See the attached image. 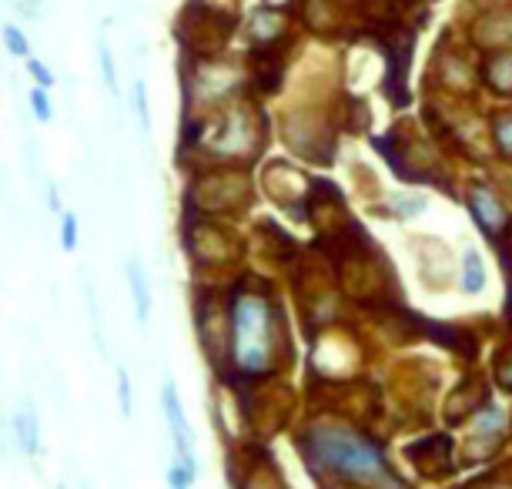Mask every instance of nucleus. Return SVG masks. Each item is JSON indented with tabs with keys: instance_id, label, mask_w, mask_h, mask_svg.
Returning <instances> with one entry per match:
<instances>
[{
	"instance_id": "obj_27",
	"label": "nucleus",
	"mask_w": 512,
	"mask_h": 489,
	"mask_svg": "<svg viewBox=\"0 0 512 489\" xmlns=\"http://www.w3.org/2000/svg\"><path fill=\"white\" fill-rule=\"evenodd\" d=\"M472 489H489L486 483H476V486H472Z\"/></svg>"
},
{
	"instance_id": "obj_7",
	"label": "nucleus",
	"mask_w": 512,
	"mask_h": 489,
	"mask_svg": "<svg viewBox=\"0 0 512 489\" xmlns=\"http://www.w3.org/2000/svg\"><path fill=\"white\" fill-rule=\"evenodd\" d=\"M469 208H472V215H476L482 232L492 235V238H502L512 228L509 212L502 208L499 195H492V188H486V185L469 188Z\"/></svg>"
},
{
	"instance_id": "obj_2",
	"label": "nucleus",
	"mask_w": 512,
	"mask_h": 489,
	"mask_svg": "<svg viewBox=\"0 0 512 489\" xmlns=\"http://www.w3.org/2000/svg\"><path fill=\"white\" fill-rule=\"evenodd\" d=\"M231 315V342L235 359L248 372H268L275 366H288V329L282 305L262 295H238L228 305Z\"/></svg>"
},
{
	"instance_id": "obj_10",
	"label": "nucleus",
	"mask_w": 512,
	"mask_h": 489,
	"mask_svg": "<svg viewBox=\"0 0 512 489\" xmlns=\"http://www.w3.org/2000/svg\"><path fill=\"white\" fill-rule=\"evenodd\" d=\"M238 489H285V479L278 473V466L272 463L268 453H258L251 449V463H248V473L238 479Z\"/></svg>"
},
{
	"instance_id": "obj_12",
	"label": "nucleus",
	"mask_w": 512,
	"mask_h": 489,
	"mask_svg": "<svg viewBox=\"0 0 512 489\" xmlns=\"http://www.w3.org/2000/svg\"><path fill=\"white\" fill-rule=\"evenodd\" d=\"M436 342L449 345L452 352H459V356H466V359H476V335L466 329H439Z\"/></svg>"
},
{
	"instance_id": "obj_21",
	"label": "nucleus",
	"mask_w": 512,
	"mask_h": 489,
	"mask_svg": "<svg viewBox=\"0 0 512 489\" xmlns=\"http://www.w3.org/2000/svg\"><path fill=\"white\" fill-rule=\"evenodd\" d=\"M191 479H195V473H191L188 466H171V473H168V483H171V489H188L191 486Z\"/></svg>"
},
{
	"instance_id": "obj_22",
	"label": "nucleus",
	"mask_w": 512,
	"mask_h": 489,
	"mask_svg": "<svg viewBox=\"0 0 512 489\" xmlns=\"http://www.w3.org/2000/svg\"><path fill=\"white\" fill-rule=\"evenodd\" d=\"M118 396H121V412L131 416V379L128 372H118Z\"/></svg>"
},
{
	"instance_id": "obj_9",
	"label": "nucleus",
	"mask_w": 512,
	"mask_h": 489,
	"mask_svg": "<svg viewBox=\"0 0 512 489\" xmlns=\"http://www.w3.org/2000/svg\"><path fill=\"white\" fill-rule=\"evenodd\" d=\"M164 416H168V426H171V439H175V449H178V463L188 466L195 473V453H191V426L181 412V402L175 396V386H164Z\"/></svg>"
},
{
	"instance_id": "obj_6",
	"label": "nucleus",
	"mask_w": 512,
	"mask_h": 489,
	"mask_svg": "<svg viewBox=\"0 0 512 489\" xmlns=\"http://www.w3.org/2000/svg\"><path fill=\"white\" fill-rule=\"evenodd\" d=\"M489 409V389L479 376H466L446 399V423L459 426L462 419L476 416V412Z\"/></svg>"
},
{
	"instance_id": "obj_11",
	"label": "nucleus",
	"mask_w": 512,
	"mask_h": 489,
	"mask_svg": "<svg viewBox=\"0 0 512 489\" xmlns=\"http://www.w3.org/2000/svg\"><path fill=\"white\" fill-rule=\"evenodd\" d=\"M479 74L496 94H506V98H512V54L509 51H499V54L486 57L482 67H479Z\"/></svg>"
},
{
	"instance_id": "obj_20",
	"label": "nucleus",
	"mask_w": 512,
	"mask_h": 489,
	"mask_svg": "<svg viewBox=\"0 0 512 489\" xmlns=\"http://www.w3.org/2000/svg\"><path fill=\"white\" fill-rule=\"evenodd\" d=\"M31 104H34V118L37 121H51V101H47L44 88L31 91Z\"/></svg>"
},
{
	"instance_id": "obj_26",
	"label": "nucleus",
	"mask_w": 512,
	"mask_h": 489,
	"mask_svg": "<svg viewBox=\"0 0 512 489\" xmlns=\"http://www.w3.org/2000/svg\"><path fill=\"white\" fill-rule=\"evenodd\" d=\"M268 11H282V7H288V0H265Z\"/></svg>"
},
{
	"instance_id": "obj_16",
	"label": "nucleus",
	"mask_w": 512,
	"mask_h": 489,
	"mask_svg": "<svg viewBox=\"0 0 512 489\" xmlns=\"http://www.w3.org/2000/svg\"><path fill=\"white\" fill-rule=\"evenodd\" d=\"M496 379L502 389L512 392V349H499L496 352Z\"/></svg>"
},
{
	"instance_id": "obj_15",
	"label": "nucleus",
	"mask_w": 512,
	"mask_h": 489,
	"mask_svg": "<svg viewBox=\"0 0 512 489\" xmlns=\"http://www.w3.org/2000/svg\"><path fill=\"white\" fill-rule=\"evenodd\" d=\"M462 289L466 292H482L486 289V272H482V258L479 252H466V275H462Z\"/></svg>"
},
{
	"instance_id": "obj_8",
	"label": "nucleus",
	"mask_w": 512,
	"mask_h": 489,
	"mask_svg": "<svg viewBox=\"0 0 512 489\" xmlns=\"http://www.w3.org/2000/svg\"><path fill=\"white\" fill-rule=\"evenodd\" d=\"M472 41L479 47H489V51H509L512 47V7H502V11H489L486 17H479L472 24Z\"/></svg>"
},
{
	"instance_id": "obj_13",
	"label": "nucleus",
	"mask_w": 512,
	"mask_h": 489,
	"mask_svg": "<svg viewBox=\"0 0 512 489\" xmlns=\"http://www.w3.org/2000/svg\"><path fill=\"white\" fill-rule=\"evenodd\" d=\"M14 429H17V443L24 446V453L27 456H34L37 453V416H34V409H21L14 416Z\"/></svg>"
},
{
	"instance_id": "obj_25",
	"label": "nucleus",
	"mask_w": 512,
	"mask_h": 489,
	"mask_svg": "<svg viewBox=\"0 0 512 489\" xmlns=\"http://www.w3.org/2000/svg\"><path fill=\"white\" fill-rule=\"evenodd\" d=\"M101 67H104V81H108V88L114 91L118 84H114V64H111V54H108V47L101 44Z\"/></svg>"
},
{
	"instance_id": "obj_17",
	"label": "nucleus",
	"mask_w": 512,
	"mask_h": 489,
	"mask_svg": "<svg viewBox=\"0 0 512 489\" xmlns=\"http://www.w3.org/2000/svg\"><path fill=\"white\" fill-rule=\"evenodd\" d=\"M4 44H7V51L17 54V57H27V54H31V47H27L24 34L17 31L14 24H7V27H4Z\"/></svg>"
},
{
	"instance_id": "obj_4",
	"label": "nucleus",
	"mask_w": 512,
	"mask_h": 489,
	"mask_svg": "<svg viewBox=\"0 0 512 489\" xmlns=\"http://www.w3.org/2000/svg\"><path fill=\"white\" fill-rule=\"evenodd\" d=\"M191 205H198L205 215H225V212H241L251 201V178L245 168H218L208 171L205 178H198L191 185L188 195Z\"/></svg>"
},
{
	"instance_id": "obj_14",
	"label": "nucleus",
	"mask_w": 512,
	"mask_h": 489,
	"mask_svg": "<svg viewBox=\"0 0 512 489\" xmlns=\"http://www.w3.org/2000/svg\"><path fill=\"white\" fill-rule=\"evenodd\" d=\"M128 282L134 292V309H138V322H148V282L138 262H128Z\"/></svg>"
},
{
	"instance_id": "obj_18",
	"label": "nucleus",
	"mask_w": 512,
	"mask_h": 489,
	"mask_svg": "<svg viewBox=\"0 0 512 489\" xmlns=\"http://www.w3.org/2000/svg\"><path fill=\"white\" fill-rule=\"evenodd\" d=\"M496 145L502 155L512 158V118H499L496 121Z\"/></svg>"
},
{
	"instance_id": "obj_23",
	"label": "nucleus",
	"mask_w": 512,
	"mask_h": 489,
	"mask_svg": "<svg viewBox=\"0 0 512 489\" xmlns=\"http://www.w3.org/2000/svg\"><path fill=\"white\" fill-rule=\"evenodd\" d=\"M27 71H31L34 74V78H37V84H41V88L47 91V88H51V84H54V78H51V71H47V67L41 64V61H27Z\"/></svg>"
},
{
	"instance_id": "obj_1",
	"label": "nucleus",
	"mask_w": 512,
	"mask_h": 489,
	"mask_svg": "<svg viewBox=\"0 0 512 489\" xmlns=\"http://www.w3.org/2000/svg\"><path fill=\"white\" fill-rule=\"evenodd\" d=\"M302 453L312 469H328V473L362 483V489H409L399 476L385 466L382 453L369 443V436L352 433L338 426L308 429V436L298 439Z\"/></svg>"
},
{
	"instance_id": "obj_24",
	"label": "nucleus",
	"mask_w": 512,
	"mask_h": 489,
	"mask_svg": "<svg viewBox=\"0 0 512 489\" xmlns=\"http://www.w3.org/2000/svg\"><path fill=\"white\" fill-rule=\"evenodd\" d=\"M134 101H138V118H141V128L148 131V128H151V121H148V98H144V84H138V88H134Z\"/></svg>"
},
{
	"instance_id": "obj_19",
	"label": "nucleus",
	"mask_w": 512,
	"mask_h": 489,
	"mask_svg": "<svg viewBox=\"0 0 512 489\" xmlns=\"http://www.w3.org/2000/svg\"><path fill=\"white\" fill-rule=\"evenodd\" d=\"M61 248L64 252H74L77 248V218L74 215H64V222H61Z\"/></svg>"
},
{
	"instance_id": "obj_5",
	"label": "nucleus",
	"mask_w": 512,
	"mask_h": 489,
	"mask_svg": "<svg viewBox=\"0 0 512 489\" xmlns=\"http://www.w3.org/2000/svg\"><path fill=\"white\" fill-rule=\"evenodd\" d=\"M405 456L412 459V466L419 469L422 479H446L452 476V436L449 433H432V436H422L405 449Z\"/></svg>"
},
{
	"instance_id": "obj_3",
	"label": "nucleus",
	"mask_w": 512,
	"mask_h": 489,
	"mask_svg": "<svg viewBox=\"0 0 512 489\" xmlns=\"http://www.w3.org/2000/svg\"><path fill=\"white\" fill-rule=\"evenodd\" d=\"M235 31V17L221 7H211L208 0H188L175 24V37L185 44V51L198 57H215L225 51Z\"/></svg>"
}]
</instances>
